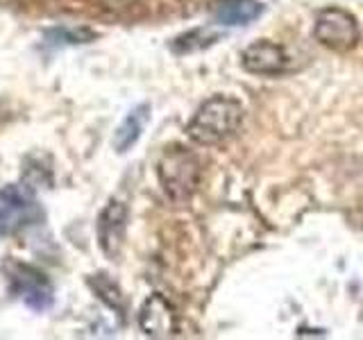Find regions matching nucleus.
<instances>
[{"label": "nucleus", "mask_w": 363, "mask_h": 340, "mask_svg": "<svg viewBox=\"0 0 363 340\" xmlns=\"http://www.w3.org/2000/svg\"><path fill=\"white\" fill-rule=\"evenodd\" d=\"M243 105L232 96H213L193 113L186 134L193 143L211 147L230 141L243 123Z\"/></svg>", "instance_id": "f257e3e1"}, {"label": "nucleus", "mask_w": 363, "mask_h": 340, "mask_svg": "<svg viewBox=\"0 0 363 340\" xmlns=\"http://www.w3.org/2000/svg\"><path fill=\"white\" fill-rule=\"evenodd\" d=\"M157 177L170 202L186 204L196 196L202 179L200 159L184 145H170L159 157Z\"/></svg>", "instance_id": "f03ea898"}, {"label": "nucleus", "mask_w": 363, "mask_h": 340, "mask_svg": "<svg viewBox=\"0 0 363 340\" xmlns=\"http://www.w3.org/2000/svg\"><path fill=\"white\" fill-rule=\"evenodd\" d=\"M7 288L18 302H23L32 311H48L55 302V288L50 279L34 266L23 264V261L9 259L5 268Z\"/></svg>", "instance_id": "7ed1b4c3"}, {"label": "nucleus", "mask_w": 363, "mask_h": 340, "mask_svg": "<svg viewBox=\"0 0 363 340\" xmlns=\"http://www.w3.org/2000/svg\"><path fill=\"white\" fill-rule=\"evenodd\" d=\"M315 41L332 52H350L361 39V28L357 16L343 7H325L318 11L313 23Z\"/></svg>", "instance_id": "20e7f679"}, {"label": "nucleus", "mask_w": 363, "mask_h": 340, "mask_svg": "<svg viewBox=\"0 0 363 340\" xmlns=\"http://www.w3.org/2000/svg\"><path fill=\"white\" fill-rule=\"evenodd\" d=\"M41 220V204L28 186L7 184L0 191V234L23 232Z\"/></svg>", "instance_id": "39448f33"}, {"label": "nucleus", "mask_w": 363, "mask_h": 340, "mask_svg": "<svg viewBox=\"0 0 363 340\" xmlns=\"http://www.w3.org/2000/svg\"><path fill=\"white\" fill-rule=\"evenodd\" d=\"M98 245L107 259H118L128 234V207L121 200H109L96 222Z\"/></svg>", "instance_id": "423d86ee"}, {"label": "nucleus", "mask_w": 363, "mask_h": 340, "mask_svg": "<svg viewBox=\"0 0 363 340\" xmlns=\"http://www.w3.org/2000/svg\"><path fill=\"white\" fill-rule=\"evenodd\" d=\"M139 327L145 336L150 338H170L177 334L179 320L175 313V306L170 304L164 295H150L139 311Z\"/></svg>", "instance_id": "0eeeda50"}, {"label": "nucleus", "mask_w": 363, "mask_h": 340, "mask_svg": "<svg viewBox=\"0 0 363 340\" xmlns=\"http://www.w3.org/2000/svg\"><path fill=\"white\" fill-rule=\"evenodd\" d=\"M289 57L279 43L259 39L241 52V66L252 75H279L286 71Z\"/></svg>", "instance_id": "6e6552de"}, {"label": "nucleus", "mask_w": 363, "mask_h": 340, "mask_svg": "<svg viewBox=\"0 0 363 340\" xmlns=\"http://www.w3.org/2000/svg\"><path fill=\"white\" fill-rule=\"evenodd\" d=\"M147 123H150V105L147 102H141V105H136L128 116L123 118V123L116 128L113 132V150L118 154H125L128 150L139 143L141 134L145 132Z\"/></svg>", "instance_id": "1a4fd4ad"}, {"label": "nucleus", "mask_w": 363, "mask_h": 340, "mask_svg": "<svg viewBox=\"0 0 363 340\" xmlns=\"http://www.w3.org/2000/svg\"><path fill=\"white\" fill-rule=\"evenodd\" d=\"M264 14L259 0H223L216 5L213 16L223 26H247Z\"/></svg>", "instance_id": "9d476101"}, {"label": "nucleus", "mask_w": 363, "mask_h": 340, "mask_svg": "<svg viewBox=\"0 0 363 340\" xmlns=\"http://www.w3.org/2000/svg\"><path fill=\"white\" fill-rule=\"evenodd\" d=\"M86 283L102 304L109 306V309L116 311L118 315H125V309H128V304H125V295H123L118 283L113 281L109 275H105V272H96V275H89Z\"/></svg>", "instance_id": "9b49d317"}, {"label": "nucleus", "mask_w": 363, "mask_h": 340, "mask_svg": "<svg viewBox=\"0 0 363 340\" xmlns=\"http://www.w3.org/2000/svg\"><path fill=\"white\" fill-rule=\"evenodd\" d=\"M45 43L50 45V48H68V45H84V43H91L98 39V32L91 30L86 26H57L52 30H45L43 34Z\"/></svg>", "instance_id": "f8f14e48"}, {"label": "nucleus", "mask_w": 363, "mask_h": 340, "mask_svg": "<svg viewBox=\"0 0 363 340\" xmlns=\"http://www.w3.org/2000/svg\"><path fill=\"white\" fill-rule=\"evenodd\" d=\"M218 39H220V32H216L211 28H196V30L177 37L173 43H170V48H173L175 55H189V52H198V50L209 48V45H213Z\"/></svg>", "instance_id": "ddd939ff"}, {"label": "nucleus", "mask_w": 363, "mask_h": 340, "mask_svg": "<svg viewBox=\"0 0 363 340\" xmlns=\"http://www.w3.org/2000/svg\"><path fill=\"white\" fill-rule=\"evenodd\" d=\"M105 7H125L128 3H132V0H100Z\"/></svg>", "instance_id": "4468645a"}]
</instances>
